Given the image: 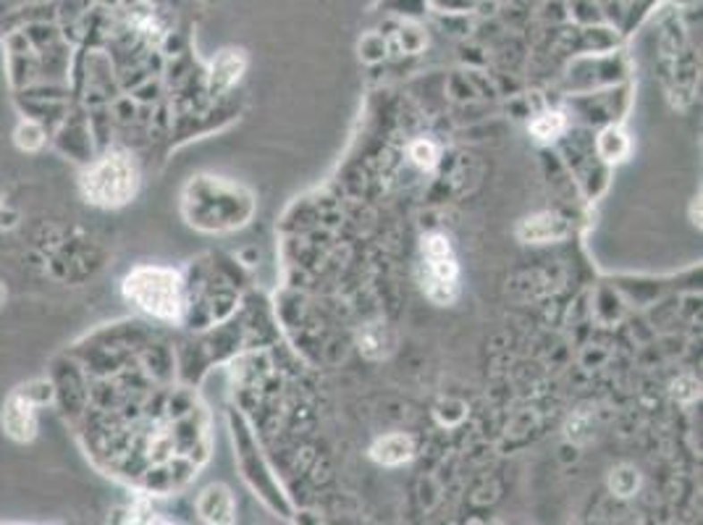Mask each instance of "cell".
Returning <instances> with one entry per match:
<instances>
[{
  "instance_id": "1",
  "label": "cell",
  "mask_w": 703,
  "mask_h": 525,
  "mask_svg": "<svg viewBox=\"0 0 703 525\" xmlns=\"http://www.w3.org/2000/svg\"><path fill=\"white\" fill-rule=\"evenodd\" d=\"M123 297L142 313L163 321H176L184 310L182 276L163 266H137L123 279Z\"/></svg>"
},
{
  "instance_id": "2",
  "label": "cell",
  "mask_w": 703,
  "mask_h": 525,
  "mask_svg": "<svg viewBox=\"0 0 703 525\" xmlns=\"http://www.w3.org/2000/svg\"><path fill=\"white\" fill-rule=\"evenodd\" d=\"M81 195L100 207H121L140 190V165L126 150H111L81 174Z\"/></svg>"
},
{
  "instance_id": "3",
  "label": "cell",
  "mask_w": 703,
  "mask_h": 525,
  "mask_svg": "<svg viewBox=\"0 0 703 525\" xmlns=\"http://www.w3.org/2000/svg\"><path fill=\"white\" fill-rule=\"evenodd\" d=\"M216 200L218 202H210L199 190L190 187L187 195V213L192 218L190 224L213 232V229L241 226L252 216V198L234 184L216 182Z\"/></svg>"
},
{
  "instance_id": "4",
  "label": "cell",
  "mask_w": 703,
  "mask_h": 525,
  "mask_svg": "<svg viewBox=\"0 0 703 525\" xmlns=\"http://www.w3.org/2000/svg\"><path fill=\"white\" fill-rule=\"evenodd\" d=\"M423 292L433 302L449 305L460 294V268L452 252V244L441 234H430L423 240Z\"/></svg>"
},
{
  "instance_id": "5",
  "label": "cell",
  "mask_w": 703,
  "mask_h": 525,
  "mask_svg": "<svg viewBox=\"0 0 703 525\" xmlns=\"http://www.w3.org/2000/svg\"><path fill=\"white\" fill-rule=\"evenodd\" d=\"M0 423L8 439L16 445H30L38 436V404L27 397L24 389H16L3 404Z\"/></svg>"
},
{
  "instance_id": "6",
  "label": "cell",
  "mask_w": 703,
  "mask_h": 525,
  "mask_svg": "<svg viewBox=\"0 0 703 525\" xmlns=\"http://www.w3.org/2000/svg\"><path fill=\"white\" fill-rule=\"evenodd\" d=\"M197 512L205 523H232L234 521V496L226 486H208L199 494Z\"/></svg>"
},
{
  "instance_id": "7",
  "label": "cell",
  "mask_w": 703,
  "mask_h": 525,
  "mask_svg": "<svg viewBox=\"0 0 703 525\" xmlns=\"http://www.w3.org/2000/svg\"><path fill=\"white\" fill-rule=\"evenodd\" d=\"M567 234V221L556 213H538L525 218L517 229V237L525 242H554Z\"/></svg>"
},
{
  "instance_id": "8",
  "label": "cell",
  "mask_w": 703,
  "mask_h": 525,
  "mask_svg": "<svg viewBox=\"0 0 703 525\" xmlns=\"http://www.w3.org/2000/svg\"><path fill=\"white\" fill-rule=\"evenodd\" d=\"M370 454L381 465H402L415 454V445L404 434H391V436H384L381 442H376Z\"/></svg>"
},
{
  "instance_id": "9",
  "label": "cell",
  "mask_w": 703,
  "mask_h": 525,
  "mask_svg": "<svg viewBox=\"0 0 703 525\" xmlns=\"http://www.w3.org/2000/svg\"><path fill=\"white\" fill-rule=\"evenodd\" d=\"M241 72H244V58H241L239 53H234V50H224V53L216 58V64H213V77H210L213 89H226V87H232V84L241 77Z\"/></svg>"
},
{
  "instance_id": "10",
  "label": "cell",
  "mask_w": 703,
  "mask_h": 525,
  "mask_svg": "<svg viewBox=\"0 0 703 525\" xmlns=\"http://www.w3.org/2000/svg\"><path fill=\"white\" fill-rule=\"evenodd\" d=\"M598 153L604 161H623L630 153V142L627 134L617 126H609L601 137H598Z\"/></svg>"
},
{
  "instance_id": "11",
  "label": "cell",
  "mask_w": 703,
  "mask_h": 525,
  "mask_svg": "<svg viewBox=\"0 0 703 525\" xmlns=\"http://www.w3.org/2000/svg\"><path fill=\"white\" fill-rule=\"evenodd\" d=\"M13 142L24 153H38L45 145V129L38 122H21L13 131Z\"/></svg>"
},
{
  "instance_id": "12",
  "label": "cell",
  "mask_w": 703,
  "mask_h": 525,
  "mask_svg": "<svg viewBox=\"0 0 703 525\" xmlns=\"http://www.w3.org/2000/svg\"><path fill=\"white\" fill-rule=\"evenodd\" d=\"M638 484H640V476H638V470H635V468H630V465H620L617 470H612L609 486H612V491H614L617 496H632V494H635V488H638Z\"/></svg>"
},
{
  "instance_id": "13",
  "label": "cell",
  "mask_w": 703,
  "mask_h": 525,
  "mask_svg": "<svg viewBox=\"0 0 703 525\" xmlns=\"http://www.w3.org/2000/svg\"><path fill=\"white\" fill-rule=\"evenodd\" d=\"M530 131H533L538 140H544V142L556 140V137L564 131V116H562V114H544V116H538L536 122L530 123Z\"/></svg>"
},
{
  "instance_id": "14",
  "label": "cell",
  "mask_w": 703,
  "mask_h": 525,
  "mask_svg": "<svg viewBox=\"0 0 703 525\" xmlns=\"http://www.w3.org/2000/svg\"><path fill=\"white\" fill-rule=\"evenodd\" d=\"M360 350L365 352V355H370V358H381L384 355V347H386V326L376 324V326H368L365 328V334L360 336Z\"/></svg>"
},
{
  "instance_id": "15",
  "label": "cell",
  "mask_w": 703,
  "mask_h": 525,
  "mask_svg": "<svg viewBox=\"0 0 703 525\" xmlns=\"http://www.w3.org/2000/svg\"><path fill=\"white\" fill-rule=\"evenodd\" d=\"M410 158L418 163L420 168H433L436 161H438V150H436V145L428 142V140H418V142H412V148H410Z\"/></svg>"
},
{
  "instance_id": "16",
  "label": "cell",
  "mask_w": 703,
  "mask_h": 525,
  "mask_svg": "<svg viewBox=\"0 0 703 525\" xmlns=\"http://www.w3.org/2000/svg\"><path fill=\"white\" fill-rule=\"evenodd\" d=\"M3 302H5V286L0 284V308H3Z\"/></svg>"
},
{
  "instance_id": "17",
  "label": "cell",
  "mask_w": 703,
  "mask_h": 525,
  "mask_svg": "<svg viewBox=\"0 0 703 525\" xmlns=\"http://www.w3.org/2000/svg\"><path fill=\"white\" fill-rule=\"evenodd\" d=\"M0 213H3V202H0Z\"/></svg>"
}]
</instances>
